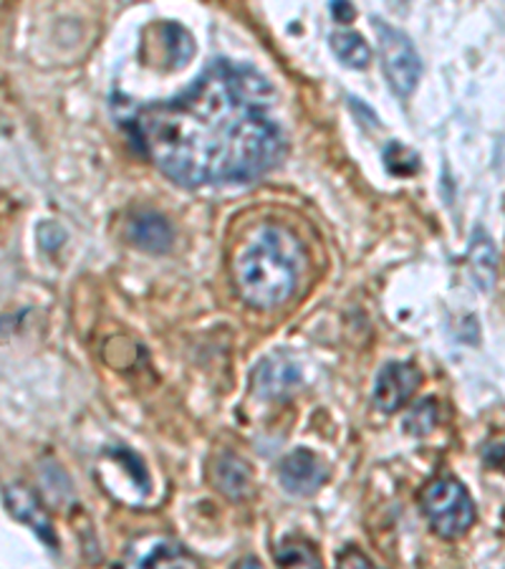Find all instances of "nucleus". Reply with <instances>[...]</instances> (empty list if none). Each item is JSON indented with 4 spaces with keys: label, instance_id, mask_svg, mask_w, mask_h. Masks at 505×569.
<instances>
[{
    "label": "nucleus",
    "instance_id": "18",
    "mask_svg": "<svg viewBox=\"0 0 505 569\" xmlns=\"http://www.w3.org/2000/svg\"><path fill=\"white\" fill-rule=\"evenodd\" d=\"M336 567L339 569H380L376 567L370 557H366L364 552H360L356 547H346L342 555H339L336 559Z\"/></svg>",
    "mask_w": 505,
    "mask_h": 569
},
{
    "label": "nucleus",
    "instance_id": "5",
    "mask_svg": "<svg viewBox=\"0 0 505 569\" xmlns=\"http://www.w3.org/2000/svg\"><path fill=\"white\" fill-rule=\"evenodd\" d=\"M422 380L420 370L412 362H387L376 372L372 400L382 412H397L410 402Z\"/></svg>",
    "mask_w": 505,
    "mask_h": 569
},
{
    "label": "nucleus",
    "instance_id": "9",
    "mask_svg": "<svg viewBox=\"0 0 505 569\" xmlns=\"http://www.w3.org/2000/svg\"><path fill=\"white\" fill-rule=\"evenodd\" d=\"M210 481L215 489L231 501H243L248 493L253 491V473L241 456L231 451L215 456L213 471H210Z\"/></svg>",
    "mask_w": 505,
    "mask_h": 569
},
{
    "label": "nucleus",
    "instance_id": "7",
    "mask_svg": "<svg viewBox=\"0 0 505 569\" xmlns=\"http://www.w3.org/2000/svg\"><path fill=\"white\" fill-rule=\"evenodd\" d=\"M279 479L283 489L293 497H311L326 481V468L319 461V456L306 451V448H296L281 461Z\"/></svg>",
    "mask_w": 505,
    "mask_h": 569
},
{
    "label": "nucleus",
    "instance_id": "8",
    "mask_svg": "<svg viewBox=\"0 0 505 569\" xmlns=\"http://www.w3.org/2000/svg\"><path fill=\"white\" fill-rule=\"evenodd\" d=\"M3 501L11 517L23 521L26 527H31L36 531V537L46 541L49 547H57V531H53L49 513H46L41 501L36 499V493L31 489H26L21 483H8L3 489Z\"/></svg>",
    "mask_w": 505,
    "mask_h": 569
},
{
    "label": "nucleus",
    "instance_id": "16",
    "mask_svg": "<svg viewBox=\"0 0 505 569\" xmlns=\"http://www.w3.org/2000/svg\"><path fill=\"white\" fill-rule=\"evenodd\" d=\"M384 162L387 168L394 172V176H412L420 168V158L410 147H404L402 142H390L387 150H384Z\"/></svg>",
    "mask_w": 505,
    "mask_h": 569
},
{
    "label": "nucleus",
    "instance_id": "11",
    "mask_svg": "<svg viewBox=\"0 0 505 569\" xmlns=\"http://www.w3.org/2000/svg\"><path fill=\"white\" fill-rule=\"evenodd\" d=\"M130 238L137 249L147 253H168L174 241L170 220L154 210H140L130 220Z\"/></svg>",
    "mask_w": 505,
    "mask_h": 569
},
{
    "label": "nucleus",
    "instance_id": "10",
    "mask_svg": "<svg viewBox=\"0 0 505 569\" xmlns=\"http://www.w3.org/2000/svg\"><path fill=\"white\" fill-rule=\"evenodd\" d=\"M127 569H190L185 552L170 539L147 537L130 549Z\"/></svg>",
    "mask_w": 505,
    "mask_h": 569
},
{
    "label": "nucleus",
    "instance_id": "19",
    "mask_svg": "<svg viewBox=\"0 0 505 569\" xmlns=\"http://www.w3.org/2000/svg\"><path fill=\"white\" fill-rule=\"evenodd\" d=\"M332 16L339 23H349L356 16V11L349 3H332Z\"/></svg>",
    "mask_w": 505,
    "mask_h": 569
},
{
    "label": "nucleus",
    "instance_id": "2",
    "mask_svg": "<svg viewBox=\"0 0 505 569\" xmlns=\"http://www.w3.org/2000/svg\"><path fill=\"white\" fill-rule=\"evenodd\" d=\"M303 269H306V251L293 231L263 223L253 228L238 249L233 279L245 305L273 309L291 299Z\"/></svg>",
    "mask_w": 505,
    "mask_h": 569
},
{
    "label": "nucleus",
    "instance_id": "14",
    "mask_svg": "<svg viewBox=\"0 0 505 569\" xmlns=\"http://www.w3.org/2000/svg\"><path fill=\"white\" fill-rule=\"evenodd\" d=\"M332 51L334 57L344 63L349 69H366L372 61V49L370 43H366L360 33L354 31H339L334 33L332 39Z\"/></svg>",
    "mask_w": 505,
    "mask_h": 569
},
{
    "label": "nucleus",
    "instance_id": "20",
    "mask_svg": "<svg viewBox=\"0 0 505 569\" xmlns=\"http://www.w3.org/2000/svg\"><path fill=\"white\" fill-rule=\"evenodd\" d=\"M233 569H263V565H261V559L259 557H243V559H238V562L233 565Z\"/></svg>",
    "mask_w": 505,
    "mask_h": 569
},
{
    "label": "nucleus",
    "instance_id": "12",
    "mask_svg": "<svg viewBox=\"0 0 505 569\" xmlns=\"http://www.w3.org/2000/svg\"><path fill=\"white\" fill-rule=\"evenodd\" d=\"M467 259H471V273L477 281V287H481L483 291H488L495 281V263H498V253H495L491 236L485 233L483 228H477V231L473 233L471 253H467Z\"/></svg>",
    "mask_w": 505,
    "mask_h": 569
},
{
    "label": "nucleus",
    "instance_id": "6",
    "mask_svg": "<svg viewBox=\"0 0 505 569\" xmlns=\"http://www.w3.org/2000/svg\"><path fill=\"white\" fill-rule=\"evenodd\" d=\"M301 370L289 355L275 352L255 365L253 370V390L265 400H281L299 388Z\"/></svg>",
    "mask_w": 505,
    "mask_h": 569
},
{
    "label": "nucleus",
    "instance_id": "17",
    "mask_svg": "<svg viewBox=\"0 0 505 569\" xmlns=\"http://www.w3.org/2000/svg\"><path fill=\"white\" fill-rule=\"evenodd\" d=\"M435 420H437V402L425 400L410 412L407 420H404V428H407L410 433H415V436H425L435 428Z\"/></svg>",
    "mask_w": 505,
    "mask_h": 569
},
{
    "label": "nucleus",
    "instance_id": "1",
    "mask_svg": "<svg viewBox=\"0 0 505 569\" xmlns=\"http://www.w3.org/2000/svg\"><path fill=\"white\" fill-rule=\"evenodd\" d=\"M275 91L259 69L215 59L188 89L122 117L130 140L164 178L185 188L251 182L283 158Z\"/></svg>",
    "mask_w": 505,
    "mask_h": 569
},
{
    "label": "nucleus",
    "instance_id": "3",
    "mask_svg": "<svg viewBox=\"0 0 505 569\" xmlns=\"http://www.w3.org/2000/svg\"><path fill=\"white\" fill-rule=\"evenodd\" d=\"M420 509L437 537L461 539L475 525V503L453 476H440L420 493Z\"/></svg>",
    "mask_w": 505,
    "mask_h": 569
},
{
    "label": "nucleus",
    "instance_id": "13",
    "mask_svg": "<svg viewBox=\"0 0 505 569\" xmlns=\"http://www.w3.org/2000/svg\"><path fill=\"white\" fill-rule=\"evenodd\" d=\"M275 565L279 569H324L316 547L303 537H286L275 547Z\"/></svg>",
    "mask_w": 505,
    "mask_h": 569
},
{
    "label": "nucleus",
    "instance_id": "15",
    "mask_svg": "<svg viewBox=\"0 0 505 569\" xmlns=\"http://www.w3.org/2000/svg\"><path fill=\"white\" fill-rule=\"evenodd\" d=\"M162 39H164V43H168L170 61L174 63V67H185L188 59L195 53V41H192V36L178 23H164Z\"/></svg>",
    "mask_w": 505,
    "mask_h": 569
},
{
    "label": "nucleus",
    "instance_id": "4",
    "mask_svg": "<svg viewBox=\"0 0 505 569\" xmlns=\"http://www.w3.org/2000/svg\"><path fill=\"white\" fill-rule=\"evenodd\" d=\"M376 33H380V53H382V69L387 77L394 94L410 97L415 91L417 81L422 77V61L415 51V43L410 41L407 33L400 29H392L384 21H374Z\"/></svg>",
    "mask_w": 505,
    "mask_h": 569
}]
</instances>
